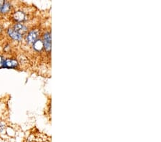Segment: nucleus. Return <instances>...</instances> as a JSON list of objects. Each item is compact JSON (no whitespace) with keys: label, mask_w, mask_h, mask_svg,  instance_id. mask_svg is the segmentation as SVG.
Wrapping results in <instances>:
<instances>
[{"label":"nucleus","mask_w":161,"mask_h":142,"mask_svg":"<svg viewBox=\"0 0 161 142\" xmlns=\"http://www.w3.org/2000/svg\"><path fill=\"white\" fill-rule=\"evenodd\" d=\"M18 65V62L14 59H4L2 63L3 68H15Z\"/></svg>","instance_id":"f257e3e1"},{"label":"nucleus","mask_w":161,"mask_h":142,"mask_svg":"<svg viewBox=\"0 0 161 142\" xmlns=\"http://www.w3.org/2000/svg\"><path fill=\"white\" fill-rule=\"evenodd\" d=\"M39 32L38 30H32L31 32H29V33L28 34V35L26 37V40L28 43H34L35 41L37 40L38 37V35H39Z\"/></svg>","instance_id":"f03ea898"},{"label":"nucleus","mask_w":161,"mask_h":142,"mask_svg":"<svg viewBox=\"0 0 161 142\" xmlns=\"http://www.w3.org/2000/svg\"><path fill=\"white\" fill-rule=\"evenodd\" d=\"M43 45L47 51H50L51 50V35L49 32H46L44 35Z\"/></svg>","instance_id":"7ed1b4c3"},{"label":"nucleus","mask_w":161,"mask_h":142,"mask_svg":"<svg viewBox=\"0 0 161 142\" xmlns=\"http://www.w3.org/2000/svg\"><path fill=\"white\" fill-rule=\"evenodd\" d=\"M8 35L14 39L16 40H20L22 39V35H20L19 32L15 31L14 29H9L8 30Z\"/></svg>","instance_id":"20e7f679"},{"label":"nucleus","mask_w":161,"mask_h":142,"mask_svg":"<svg viewBox=\"0 0 161 142\" xmlns=\"http://www.w3.org/2000/svg\"><path fill=\"white\" fill-rule=\"evenodd\" d=\"M13 29L15 31H17V32H19L20 35H22V34H23L24 32H25L26 31H27V28L25 27V26L23 25L22 24L18 23V24H15V25L14 26Z\"/></svg>","instance_id":"39448f33"},{"label":"nucleus","mask_w":161,"mask_h":142,"mask_svg":"<svg viewBox=\"0 0 161 142\" xmlns=\"http://www.w3.org/2000/svg\"><path fill=\"white\" fill-rule=\"evenodd\" d=\"M14 20L18 22L24 21L26 20L25 14L22 12H17L14 14Z\"/></svg>","instance_id":"423d86ee"},{"label":"nucleus","mask_w":161,"mask_h":142,"mask_svg":"<svg viewBox=\"0 0 161 142\" xmlns=\"http://www.w3.org/2000/svg\"><path fill=\"white\" fill-rule=\"evenodd\" d=\"M43 47V42H42V40H40V39H37V40L34 42V48L36 50H37V51L42 50Z\"/></svg>","instance_id":"0eeeda50"},{"label":"nucleus","mask_w":161,"mask_h":142,"mask_svg":"<svg viewBox=\"0 0 161 142\" xmlns=\"http://www.w3.org/2000/svg\"><path fill=\"white\" fill-rule=\"evenodd\" d=\"M10 8H11V5L9 2H4L2 7H1V9H0V12H2V13H6V12H9Z\"/></svg>","instance_id":"6e6552de"},{"label":"nucleus","mask_w":161,"mask_h":142,"mask_svg":"<svg viewBox=\"0 0 161 142\" xmlns=\"http://www.w3.org/2000/svg\"><path fill=\"white\" fill-rule=\"evenodd\" d=\"M4 58H2V56H0V68H2V63H3Z\"/></svg>","instance_id":"1a4fd4ad"},{"label":"nucleus","mask_w":161,"mask_h":142,"mask_svg":"<svg viewBox=\"0 0 161 142\" xmlns=\"http://www.w3.org/2000/svg\"><path fill=\"white\" fill-rule=\"evenodd\" d=\"M3 129H4V126L2 125V124H0V131H2Z\"/></svg>","instance_id":"9d476101"},{"label":"nucleus","mask_w":161,"mask_h":142,"mask_svg":"<svg viewBox=\"0 0 161 142\" xmlns=\"http://www.w3.org/2000/svg\"><path fill=\"white\" fill-rule=\"evenodd\" d=\"M3 3H4V1H0V9H1V7H2Z\"/></svg>","instance_id":"9b49d317"},{"label":"nucleus","mask_w":161,"mask_h":142,"mask_svg":"<svg viewBox=\"0 0 161 142\" xmlns=\"http://www.w3.org/2000/svg\"><path fill=\"white\" fill-rule=\"evenodd\" d=\"M0 32H1V27H0Z\"/></svg>","instance_id":"f8f14e48"}]
</instances>
